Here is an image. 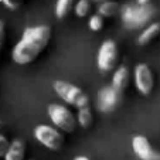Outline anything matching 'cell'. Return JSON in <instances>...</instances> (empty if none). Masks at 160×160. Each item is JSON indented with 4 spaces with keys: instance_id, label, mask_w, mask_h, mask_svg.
<instances>
[{
    "instance_id": "obj_1",
    "label": "cell",
    "mask_w": 160,
    "mask_h": 160,
    "mask_svg": "<svg viewBox=\"0 0 160 160\" xmlns=\"http://www.w3.org/2000/svg\"><path fill=\"white\" fill-rule=\"evenodd\" d=\"M51 38V28L48 26H34L23 31L20 41L14 45L12 58L18 65L30 64L41 54Z\"/></svg>"
},
{
    "instance_id": "obj_2",
    "label": "cell",
    "mask_w": 160,
    "mask_h": 160,
    "mask_svg": "<svg viewBox=\"0 0 160 160\" xmlns=\"http://www.w3.org/2000/svg\"><path fill=\"white\" fill-rule=\"evenodd\" d=\"M154 13L156 10L150 3L140 4L136 2L121 7V20L128 30H139L150 23Z\"/></svg>"
},
{
    "instance_id": "obj_3",
    "label": "cell",
    "mask_w": 160,
    "mask_h": 160,
    "mask_svg": "<svg viewBox=\"0 0 160 160\" xmlns=\"http://www.w3.org/2000/svg\"><path fill=\"white\" fill-rule=\"evenodd\" d=\"M52 88L57 92V95L67 103H71V105L77 106L78 109L81 108H87L89 99L88 97L82 92L81 88L75 87V85L70 84V82L65 81H54Z\"/></svg>"
},
{
    "instance_id": "obj_4",
    "label": "cell",
    "mask_w": 160,
    "mask_h": 160,
    "mask_svg": "<svg viewBox=\"0 0 160 160\" xmlns=\"http://www.w3.org/2000/svg\"><path fill=\"white\" fill-rule=\"evenodd\" d=\"M33 135L42 146L50 150H60L64 143V136L58 128H52L48 125H37L33 130Z\"/></svg>"
},
{
    "instance_id": "obj_5",
    "label": "cell",
    "mask_w": 160,
    "mask_h": 160,
    "mask_svg": "<svg viewBox=\"0 0 160 160\" xmlns=\"http://www.w3.org/2000/svg\"><path fill=\"white\" fill-rule=\"evenodd\" d=\"M48 116L54 126L64 132H72L75 129L77 121L67 106L60 105V103H51L48 106Z\"/></svg>"
},
{
    "instance_id": "obj_6",
    "label": "cell",
    "mask_w": 160,
    "mask_h": 160,
    "mask_svg": "<svg viewBox=\"0 0 160 160\" xmlns=\"http://www.w3.org/2000/svg\"><path fill=\"white\" fill-rule=\"evenodd\" d=\"M118 62V47L113 40H106L101 44L97 55V65L101 72H109Z\"/></svg>"
},
{
    "instance_id": "obj_7",
    "label": "cell",
    "mask_w": 160,
    "mask_h": 160,
    "mask_svg": "<svg viewBox=\"0 0 160 160\" xmlns=\"http://www.w3.org/2000/svg\"><path fill=\"white\" fill-rule=\"evenodd\" d=\"M121 102V91H118L115 87L108 85L98 91L97 95V108L99 112L109 113L115 111L116 106Z\"/></svg>"
},
{
    "instance_id": "obj_8",
    "label": "cell",
    "mask_w": 160,
    "mask_h": 160,
    "mask_svg": "<svg viewBox=\"0 0 160 160\" xmlns=\"http://www.w3.org/2000/svg\"><path fill=\"white\" fill-rule=\"evenodd\" d=\"M135 85L142 95H149L153 89V74L148 64H138L135 67Z\"/></svg>"
},
{
    "instance_id": "obj_9",
    "label": "cell",
    "mask_w": 160,
    "mask_h": 160,
    "mask_svg": "<svg viewBox=\"0 0 160 160\" xmlns=\"http://www.w3.org/2000/svg\"><path fill=\"white\" fill-rule=\"evenodd\" d=\"M132 149L140 160H160V153L152 148L148 138L143 135H136L132 138Z\"/></svg>"
},
{
    "instance_id": "obj_10",
    "label": "cell",
    "mask_w": 160,
    "mask_h": 160,
    "mask_svg": "<svg viewBox=\"0 0 160 160\" xmlns=\"http://www.w3.org/2000/svg\"><path fill=\"white\" fill-rule=\"evenodd\" d=\"M26 154V145L23 140L16 139L10 143L9 149H7L6 154H4V160H24Z\"/></svg>"
},
{
    "instance_id": "obj_11",
    "label": "cell",
    "mask_w": 160,
    "mask_h": 160,
    "mask_svg": "<svg viewBox=\"0 0 160 160\" xmlns=\"http://www.w3.org/2000/svg\"><path fill=\"white\" fill-rule=\"evenodd\" d=\"M128 81H129V70L126 65H121L118 70L113 72V78H112V87H115L118 91H123L128 87Z\"/></svg>"
},
{
    "instance_id": "obj_12",
    "label": "cell",
    "mask_w": 160,
    "mask_h": 160,
    "mask_svg": "<svg viewBox=\"0 0 160 160\" xmlns=\"http://www.w3.org/2000/svg\"><path fill=\"white\" fill-rule=\"evenodd\" d=\"M160 33V23H152L148 27H145V30L140 33V36L138 37V44L139 45H146Z\"/></svg>"
},
{
    "instance_id": "obj_13",
    "label": "cell",
    "mask_w": 160,
    "mask_h": 160,
    "mask_svg": "<svg viewBox=\"0 0 160 160\" xmlns=\"http://www.w3.org/2000/svg\"><path fill=\"white\" fill-rule=\"evenodd\" d=\"M119 10V6L118 3L115 2H102V3L98 6V14H101L102 17H112L113 14H116Z\"/></svg>"
},
{
    "instance_id": "obj_14",
    "label": "cell",
    "mask_w": 160,
    "mask_h": 160,
    "mask_svg": "<svg viewBox=\"0 0 160 160\" xmlns=\"http://www.w3.org/2000/svg\"><path fill=\"white\" fill-rule=\"evenodd\" d=\"M72 2L74 0H57V3H55V17L57 18H64L68 12H70L71 6H72Z\"/></svg>"
},
{
    "instance_id": "obj_15",
    "label": "cell",
    "mask_w": 160,
    "mask_h": 160,
    "mask_svg": "<svg viewBox=\"0 0 160 160\" xmlns=\"http://www.w3.org/2000/svg\"><path fill=\"white\" fill-rule=\"evenodd\" d=\"M77 121H78V123L81 125L82 128H88L91 126V123H92V112H91V109L88 108H81L78 109V116H77Z\"/></svg>"
},
{
    "instance_id": "obj_16",
    "label": "cell",
    "mask_w": 160,
    "mask_h": 160,
    "mask_svg": "<svg viewBox=\"0 0 160 160\" xmlns=\"http://www.w3.org/2000/svg\"><path fill=\"white\" fill-rule=\"evenodd\" d=\"M88 27H89V30H92V31L102 30V27H103V18H102V16H101V14L91 16V18L88 20Z\"/></svg>"
},
{
    "instance_id": "obj_17",
    "label": "cell",
    "mask_w": 160,
    "mask_h": 160,
    "mask_svg": "<svg viewBox=\"0 0 160 160\" xmlns=\"http://www.w3.org/2000/svg\"><path fill=\"white\" fill-rule=\"evenodd\" d=\"M89 7H91L89 0H79L75 4V14L78 17H85L88 14V12H89Z\"/></svg>"
},
{
    "instance_id": "obj_18",
    "label": "cell",
    "mask_w": 160,
    "mask_h": 160,
    "mask_svg": "<svg viewBox=\"0 0 160 160\" xmlns=\"http://www.w3.org/2000/svg\"><path fill=\"white\" fill-rule=\"evenodd\" d=\"M9 146H10V143H9V140L6 139V136L0 135V157H2V156L4 157V154H6Z\"/></svg>"
},
{
    "instance_id": "obj_19",
    "label": "cell",
    "mask_w": 160,
    "mask_h": 160,
    "mask_svg": "<svg viewBox=\"0 0 160 160\" xmlns=\"http://www.w3.org/2000/svg\"><path fill=\"white\" fill-rule=\"evenodd\" d=\"M3 3L6 7H9V9H17L18 6L21 4V0H3Z\"/></svg>"
},
{
    "instance_id": "obj_20",
    "label": "cell",
    "mask_w": 160,
    "mask_h": 160,
    "mask_svg": "<svg viewBox=\"0 0 160 160\" xmlns=\"http://www.w3.org/2000/svg\"><path fill=\"white\" fill-rule=\"evenodd\" d=\"M3 42H4V23L0 20V50L3 47Z\"/></svg>"
},
{
    "instance_id": "obj_21",
    "label": "cell",
    "mask_w": 160,
    "mask_h": 160,
    "mask_svg": "<svg viewBox=\"0 0 160 160\" xmlns=\"http://www.w3.org/2000/svg\"><path fill=\"white\" fill-rule=\"evenodd\" d=\"M74 160H89V159H88L87 156H77Z\"/></svg>"
},
{
    "instance_id": "obj_22",
    "label": "cell",
    "mask_w": 160,
    "mask_h": 160,
    "mask_svg": "<svg viewBox=\"0 0 160 160\" xmlns=\"http://www.w3.org/2000/svg\"><path fill=\"white\" fill-rule=\"evenodd\" d=\"M138 3H140V4H148V3H150V0H138Z\"/></svg>"
},
{
    "instance_id": "obj_23",
    "label": "cell",
    "mask_w": 160,
    "mask_h": 160,
    "mask_svg": "<svg viewBox=\"0 0 160 160\" xmlns=\"http://www.w3.org/2000/svg\"><path fill=\"white\" fill-rule=\"evenodd\" d=\"M97 2H105V0H97Z\"/></svg>"
}]
</instances>
